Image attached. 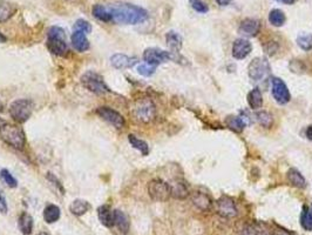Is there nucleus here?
<instances>
[{"instance_id":"30","label":"nucleus","mask_w":312,"mask_h":235,"mask_svg":"<svg viewBox=\"0 0 312 235\" xmlns=\"http://www.w3.org/2000/svg\"><path fill=\"white\" fill-rule=\"evenodd\" d=\"M93 16L97 18L98 20L104 21V23H111V18H109V11L107 5H102V4H97L92 9Z\"/></svg>"},{"instance_id":"50","label":"nucleus","mask_w":312,"mask_h":235,"mask_svg":"<svg viewBox=\"0 0 312 235\" xmlns=\"http://www.w3.org/2000/svg\"><path fill=\"white\" fill-rule=\"evenodd\" d=\"M39 235H48V234H47V233H44V232H42V233H40Z\"/></svg>"},{"instance_id":"45","label":"nucleus","mask_w":312,"mask_h":235,"mask_svg":"<svg viewBox=\"0 0 312 235\" xmlns=\"http://www.w3.org/2000/svg\"><path fill=\"white\" fill-rule=\"evenodd\" d=\"M277 2L285 4V5H292L293 3H296V0H277Z\"/></svg>"},{"instance_id":"21","label":"nucleus","mask_w":312,"mask_h":235,"mask_svg":"<svg viewBox=\"0 0 312 235\" xmlns=\"http://www.w3.org/2000/svg\"><path fill=\"white\" fill-rule=\"evenodd\" d=\"M98 216L100 222L105 227L112 228L114 226V212H112V209L109 208L107 205H102L98 208Z\"/></svg>"},{"instance_id":"33","label":"nucleus","mask_w":312,"mask_h":235,"mask_svg":"<svg viewBox=\"0 0 312 235\" xmlns=\"http://www.w3.org/2000/svg\"><path fill=\"white\" fill-rule=\"evenodd\" d=\"M258 124L264 128H271L274 125V116L267 111H258L256 113Z\"/></svg>"},{"instance_id":"23","label":"nucleus","mask_w":312,"mask_h":235,"mask_svg":"<svg viewBox=\"0 0 312 235\" xmlns=\"http://www.w3.org/2000/svg\"><path fill=\"white\" fill-rule=\"evenodd\" d=\"M286 179H288L289 184L292 185L293 187L297 188H305L306 187V180L302 174H300L299 170H297L296 168H290L286 173Z\"/></svg>"},{"instance_id":"16","label":"nucleus","mask_w":312,"mask_h":235,"mask_svg":"<svg viewBox=\"0 0 312 235\" xmlns=\"http://www.w3.org/2000/svg\"><path fill=\"white\" fill-rule=\"evenodd\" d=\"M261 30V23L256 19H244L242 23L240 25L239 32L240 34L244 35V37L251 38V37H256V35L260 33Z\"/></svg>"},{"instance_id":"51","label":"nucleus","mask_w":312,"mask_h":235,"mask_svg":"<svg viewBox=\"0 0 312 235\" xmlns=\"http://www.w3.org/2000/svg\"><path fill=\"white\" fill-rule=\"evenodd\" d=\"M311 209H312V206H311Z\"/></svg>"},{"instance_id":"6","label":"nucleus","mask_w":312,"mask_h":235,"mask_svg":"<svg viewBox=\"0 0 312 235\" xmlns=\"http://www.w3.org/2000/svg\"><path fill=\"white\" fill-rule=\"evenodd\" d=\"M143 60L146 62V64L158 66L160 64L169 62V60H173V62L181 64L182 63L181 60L184 59L182 56H180L179 53L163 51V49L158 47H149L143 52Z\"/></svg>"},{"instance_id":"17","label":"nucleus","mask_w":312,"mask_h":235,"mask_svg":"<svg viewBox=\"0 0 312 235\" xmlns=\"http://www.w3.org/2000/svg\"><path fill=\"white\" fill-rule=\"evenodd\" d=\"M240 235H272L265 225L261 222L246 223L240 230Z\"/></svg>"},{"instance_id":"2","label":"nucleus","mask_w":312,"mask_h":235,"mask_svg":"<svg viewBox=\"0 0 312 235\" xmlns=\"http://www.w3.org/2000/svg\"><path fill=\"white\" fill-rule=\"evenodd\" d=\"M47 45L48 51L53 54L63 56L68 52V45L66 40V33L63 28L59 26H52L47 32Z\"/></svg>"},{"instance_id":"49","label":"nucleus","mask_w":312,"mask_h":235,"mask_svg":"<svg viewBox=\"0 0 312 235\" xmlns=\"http://www.w3.org/2000/svg\"><path fill=\"white\" fill-rule=\"evenodd\" d=\"M272 235H288V234H283V233H275V234H272Z\"/></svg>"},{"instance_id":"4","label":"nucleus","mask_w":312,"mask_h":235,"mask_svg":"<svg viewBox=\"0 0 312 235\" xmlns=\"http://www.w3.org/2000/svg\"><path fill=\"white\" fill-rule=\"evenodd\" d=\"M0 137L7 145L19 149V151H23L25 145H26V137H25L23 128L18 127L16 125L6 123L0 128Z\"/></svg>"},{"instance_id":"37","label":"nucleus","mask_w":312,"mask_h":235,"mask_svg":"<svg viewBox=\"0 0 312 235\" xmlns=\"http://www.w3.org/2000/svg\"><path fill=\"white\" fill-rule=\"evenodd\" d=\"M155 71H156V66L149 65V64H142V65H140L139 67H137V72L143 77H151L155 73Z\"/></svg>"},{"instance_id":"40","label":"nucleus","mask_w":312,"mask_h":235,"mask_svg":"<svg viewBox=\"0 0 312 235\" xmlns=\"http://www.w3.org/2000/svg\"><path fill=\"white\" fill-rule=\"evenodd\" d=\"M46 178H47V180L49 181V183H51L52 185H54L55 190H58L60 192V194H61V195L65 194V190H63L62 185L58 180V178H56L55 175H53L52 173H47V175H46Z\"/></svg>"},{"instance_id":"35","label":"nucleus","mask_w":312,"mask_h":235,"mask_svg":"<svg viewBox=\"0 0 312 235\" xmlns=\"http://www.w3.org/2000/svg\"><path fill=\"white\" fill-rule=\"evenodd\" d=\"M297 45L304 51L312 49V34H300L297 38Z\"/></svg>"},{"instance_id":"12","label":"nucleus","mask_w":312,"mask_h":235,"mask_svg":"<svg viewBox=\"0 0 312 235\" xmlns=\"http://www.w3.org/2000/svg\"><path fill=\"white\" fill-rule=\"evenodd\" d=\"M216 209H217V214L221 215L222 218H235L237 215V208L235 202L231 198L229 197H222L218 199L216 202Z\"/></svg>"},{"instance_id":"15","label":"nucleus","mask_w":312,"mask_h":235,"mask_svg":"<svg viewBox=\"0 0 312 235\" xmlns=\"http://www.w3.org/2000/svg\"><path fill=\"white\" fill-rule=\"evenodd\" d=\"M225 124L230 130L236 132V133H241L244 128L247 126H249L251 124L250 118L248 116V114H244L242 113L241 115H229L226 116Z\"/></svg>"},{"instance_id":"14","label":"nucleus","mask_w":312,"mask_h":235,"mask_svg":"<svg viewBox=\"0 0 312 235\" xmlns=\"http://www.w3.org/2000/svg\"><path fill=\"white\" fill-rule=\"evenodd\" d=\"M139 59L136 56H129L122 53H115L111 56V64L112 66L116 70H125V69H132L134 65H136Z\"/></svg>"},{"instance_id":"18","label":"nucleus","mask_w":312,"mask_h":235,"mask_svg":"<svg viewBox=\"0 0 312 235\" xmlns=\"http://www.w3.org/2000/svg\"><path fill=\"white\" fill-rule=\"evenodd\" d=\"M170 187V195L173 198L179 199V200H184L189 197V190H188L187 185L183 183L182 180H173L169 184Z\"/></svg>"},{"instance_id":"34","label":"nucleus","mask_w":312,"mask_h":235,"mask_svg":"<svg viewBox=\"0 0 312 235\" xmlns=\"http://www.w3.org/2000/svg\"><path fill=\"white\" fill-rule=\"evenodd\" d=\"M300 225L307 232H312V213L307 209V207L303 208L302 216H300Z\"/></svg>"},{"instance_id":"9","label":"nucleus","mask_w":312,"mask_h":235,"mask_svg":"<svg viewBox=\"0 0 312 235\" xmlns=\"http://www.w3.org/2000/svg\"><path fill=\"white\" fill-rule=\"evenodd\" d=\"M270 73V65L265 58H255L248 66V74L255 81L263 80Z\"/></svg>"},{"instance_id":"28","label":"nucleus","mask_w":312,"mask_h":235,"mask_svg":"<svg viewBox=\"0 0 312 235\" xmlns=\"http://www.w3.org/2000/svg\"><path fill=\"white\" fill-rule=\"evenodd\" d=\"M248 104H249L250 108L258 109L263 106V95L260 88H254L248 93Z\"/></svg>"},{"instance_id":"19","label":"nucleus","mask_w":312,"mask_h":235,"mask_svg":"<svg viewBox=\"0 0 312 235\" xmlns=\"http://www.w3.org/2000/svg\"><path fill=\"white\" fill-rule=\"evenodd\" d=\"M72 45L77 52H86L90 48V40L86 37V33L83 31H74L72 34Z\"/></svg>"},{"instance_id":"31","label":"nucleus","mask_w":312,"mask_h":235,"mask_svg":"<svg viewBox=\"0 0 312 235\" xmlns=\"http://www.w3.org/2000/svg\"><path fill=\"white\" fill-rule=\"evenodd\" d=\"M128 141L134 148L137 149L139 152H141V154L142 155L149 154V146H148L147 142L143 141L142 139H139L136 137V135H134V134H129L128 135Z\"/></svg>"},{"instance_id":"22","label":"nucleus","mask_w":312,"mask_h":235,"mask_svg":"<svg viewBox=\"0 0 312 235\" xmlns=\"http://www.w3.org/2000/svg\"><path fill=\"white\" fill-rule=\"evenodd\" d=\"M113 212H114V226L118 227L120 232H122L123 234L128 233L130 228V221L128 215H127L125 212L120 211V209H115V211Z\"/></svg>"},{"instance_id":"43","label":"nucleus","mask_w":312,"mask_h":235,"mask_svg":"<svg viewBox=\"0 0 312 235\" xmlns=\"http://www.w3.org/2000/svg\"><path fill=\"white\" fill-rule=\"evenodd\" d=\"M305 135H306V138L309 139V140H312V125H310V126L306 128Z\"/></svg>"},{"instance_id":"7","label":"nucleus","mask_w":312,"mask_h":235,"mask_svg":"<svg viewBox=\"0 0 312 235\" xmlns=\"http://www.w3.org/2000/svg\"><path fill=\"white\" fill-rule=\"evenodd\" d=\"M81 84L84 85V87L94 94H106L109 93V90L107 85H106L104 78L100 74L94 72V71H87L86 73H84L81 76Z\"/></svg>"},{"instance_id":"11","label":"nucleus","mask_w":312,"mask_h":235,"mask_svg":"<svg viewBox=\"0 0 312 235\" xmlns=\"http://www.w3.org/2000/svg\"><path fill=\"white\" fill-rule=\"evenodd\" d=\"M271 90L275 100L277 101L279 105L288 104L290 99H291V94H290V91L288 90V86H286L284 81L279 79V78H274V79L271 80Z\"/></svg>"},{"instance_id":"5","label":"nucleus","mask_w":312,"mask_h":235,"mask_svg":"<svg viewBox=\"0 0 312 235\" xmlns=\"http://www.w3.org/2000/svg\"><path fill=\"white\" fill-rule=\"evenodd\" d=\"M34 109V102L30 99H18L10 105L11 118L18 124H24L30 119Z\"/></svg>"},{"instance_id":"38","label":"nucleus","mask_w":312,"mask_h":235,"mask_svg":"<svg viewBox=\"0 0 312 235\" xmlns=\"http://www.w3.org/2000/svg\"><path fill=\"white\" fill-rule=\"evenodd\" d=\"M74 28H75V31H83L86 34L91 33L92 32V25L88 23L87 20H84V19L76 20L75 25H74Z\"/></svg>"},{"instance_id":"48","label":"nucleus","mask_w":312,"mask_h":235,"mask_svg":"<svg viewBox=\"0 0 312 235\" xmlns=\"http://www.w3.org/2000/svg\"><path fill=\"white\" fill-rule=\"evenodd\" d=\"M3 108H4V106H3V102H2V101H0V112H2V111H3Z\"/></svg>"},{"instance_id":"24","label":"nucleus","mask_w":312,"mask_h":235,"mask_svg":"<svg viewBox=\"0 0 312 235\" xmlns=\"http://www.w3.org/2000/svg\"><path fill=\"white\" fill-rule=\"evenodd\" d=\"M91 209V204L86 200H83V199H76L74 200L72 204L69 206V211L72 214L76 216H81Z\"/></svg>"},{"instance_id":"10","label":"nucleus","mask_w":312,"mask_h":235,"mask_svg":"<svg viewBox=\"0 0 312 235\" xmlns=\"http://www.w3.org/2000/svg\"><path fill=\"white\" fill-rule=\"evenodd\" d=\"M97 114L102 118L105 121H107L108 124H111L112 126L118 128V130H121L126 125V120L121 113H119L111 107H107V106H102V107L97 108Z\"/></svg>"},{"instance_id":"8","label":"nucleus","mask_w":312,"mask_h":235,"mask_svg":"<svg viewBox=\"0 0 312 235\" xmlns=\"http://www.w3.org/2000/svg\"><path fill=\"white\" fill-rule=\"evenodd\" d=\"M148 194L153 199L154 201L158 202H166L169 200L170 195V187L169 184L165 183L161 179H153L148 183Z\"/></svg>"},{"instance_id":"1","label":"nucleus","mask_w":312,"mask_h":235,"mask_svg":"<svg viewBox=\"0 0 312 235\" xmlns=\"http://www.w3.org/2000/svg\"><path fill=\"white\" fill-rule=\"evenodd\" d=\"M111 23L120 25H135L142 23L148 18V13L142 7L127 3H119L108 6Z\"/></svg>"},{"instance_id":"3","label":"nucleus","mask_w":312,"mask_h":235,"mask_svg":"<svg viewBox=\"0 0 312 235\" xmlns=\"http://www.w3.org/2000/svg\"><path fill=\"white\" fill-rule=\"evenodd\" d=\"M133 119L137 123L148 124L154 120L156 115V107L153 100L149 98H141L134 102L132 108Z\"/></svg>"},{"instance_id":"47","label":"nucleus","mask_w":312,"mask_h":235,"mask_svg":"<svg viewBox=\"0 0 312 235\" xmlns=\"http://www.w3.org/2000/svg\"><path fill=\"white\" fill-rule=\"evenodd\" d=\"M5 124H6V121L4 120V119H2V118H0V128H2Z\"/></svg>"},{"instance_id":"32","label":"nucleus","mask_w":312,"mask_h":235,"mask_svg":"<svg viewBox=\"0 0 312 235\" xmlns=\"http://www.w3.org/2000/svg\"><path fill=\"white\" fill-rule=\"evenodd\" d=\"M285 20H286V18H285L284 12L278 9L272 10L270 14H269V21H270L271 25H274V26L276 27L283 26L285 23Z\"/></svg>"},{"instance_id":"26","label":"nucleus","mask_w":312,"mask_h":235,"mask_svg":"<svg viewBox=\"0 0 312 235\" xmlns=\"http://www.w3.org/2000/svg\"><path fill=\"white\" fill-rule=\"evenodd\" d=\"M18 225H19L21 233L24 235H30L33 230V218L26 212L21 213L18 220Z\"/></svg>"},{"instance_id":"46","label":"nucleus","mask_w":312,"mask_h":235,"mask_svg":"<svg viewBox=\"0 0 312 235\" xmlns=\"http://www.w3.org/2000/svg\"><path fill=\"white\" fill-rule=\"evenodd\" d=\"M6 41V38L4 37V35L0 33V42H5Z\"/></svg>"},{"instance_id":"39","label":"nucleus","mask_w":312,"mask_h":235,"mask_svg":"<svg viewBox=\"0 0 312 235\" xmlns=\"http://www.w3.org/2000/svg\"><path fill=\"white\" fill-rule=\"evenodd\" d=\"M190 5L193 9L196 11V12H200V13H207L209 9L208 6L205 5V4L202 2V0H189Z\"/></svg>"},{"instance_id":"13","label":"nucleus","mask_w":312,"mask_h":235,"mask_svg":"<svg viewBox=\"0 0 312 235\" xmlns=\"http://www.w3.org/2000/svg\"><path fill=\"white\" fill-rule=\"evenodd\" d=\"M253 51V45L249 40L244 38L236 39L232 45V56L237 60H242L247 58Z\"/></svg>"},{"instance_id":"44","label":"nucleus","mask_w":312,"mask_h":235,"mask_svg":"<svg viewBox=\"0 0 312 235\" xmlns=\"http://www.w3.org/2000/svg\"><path fill=\"white\" fill-rule=\"evenodd\" d=\"M216 2H217L218 5L226 6V5H229L230 3H231V0H216Z\"/></svg>"},{"instance_id":"41","label":"nucleus","mask_w":312,"mask_h":235,"mask_svg":"<svg viewBox=\"0 0 312 235\" xmlns=\"http://www.w3.org/2000/svg\"><path fill=\"white\" fill-rule=\"evenodd\" d=\"M264 51L268 55H274L278 51V44L276 41H270L264 46Z\"/></svg>"},{"instance_id":"27","label":"nucleus","mask_w":312,"mask_h":235,"mask_svg":"<svg viewBox=\"0 0 312 235\" xmlns=\"http://www.w3.org/2000/svg\"><path fill=\"white\" fill-rule=\"evenodd\" d=\"M60 215H61V212L56 205L49 204L44 209V220L47 223L56 222L60 219Z\"/></svg>"},{"instance_id":"20","label":"nucleus","mask_w":312,"mask_h":235,"mask_svg":"<svg viewBox=\"0 0 312 235\" xmlns=\"http://www.w3.org/2000/svg\"><path fill=\"white\" fill-rule=\"evenodd\" d=\"M191 200H193V204L202 212H208L212 206L211 199L209 198V195L202 193V192H195L193 197H191Z\"/></svg>"},{"instance_id":"25","label":"nucleus","mask_w":312,"mask_h":235,"mask_svg":"<svg viewBox=\"0 0 312 235\" xmlns=\"http://www.w3.org/2000/svg\"><path fill=\"white\" fill-rule=\"evenodd\" d=\"M166 41L173 53H179L180 49L182 48V38H181V35L176 33V32H168L166 35Z\"/></svg>"},{"instance_id":"42","label":"nucleus","mask_w":312,"mask_h":235,"mask_svg":"<svg viewBox=\"0 0 312 235\" xmlns=\"http://www.w3.org/2000/svg\"><path fill=\"white\" fill-rule=\"evenodd\" d=\"M7 211H9V207H7L6 199H5V197H4V194L2 193V191H0V213H3V214H6Z\"/></svg>"},{"instance_id":"29","label":"nucleus","mask_w":312,"mask_h":235,"mask_svg":"<svg viewBox=\"0 0 312 235\" xmlns=\"http://www.w3.org/2000/svg\"><path fill=\"white\" fill-rule=\"evenodd\" d=\"M17 12V7L6 0H0V23L9 20Z\"/></svg>"},{"instance_id":"36","label":"nucleus","mask_w":312,"mask_h":235,"mask_svg":"<svg viewBox=\"0 0 312 235\" xmlns=\"http://www.w3.org/2000/svg\"><path fill=\"white\" fill-rule=\"evenodd\" d=\"M0 178H2V180L4 181V183H5L7 186L11 188H16L18 186V181L16 180V178L10 173V170H7V169L0 170Z\"/></svg>"}]
</instances>
